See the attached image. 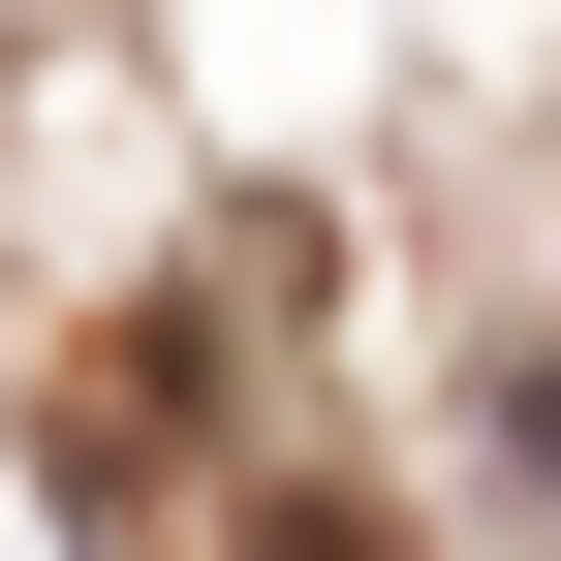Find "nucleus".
<instances>
[{
	"mask_svg": "<svg viewBox=\"0 0 561 561\" xmlns=\"http://www.w3.org/2000/svg\"><path fill=\"white\" fill-rule=\"evenodd\" d=\"M250 561H405V530H375V500H250Z\"/></svg>",
	"mask_w": 561,
	"mask_h": 561,
	"instance_id": "f257e3e1",
	"label": "nucleus"
}]
</instances>
